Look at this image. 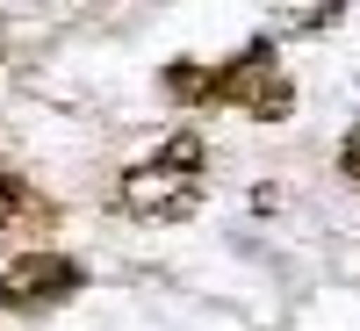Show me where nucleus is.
I'll return each mask as SVG.
<instances>
[{
  "mask_svg": "<svg viewBox=\"0 0 360 331\" xmlns=\"http://www.w3.org/2000/svg\"><path fill=\"white\" fill-rule=\"evenodd\" d=\"M202 195H209V152L195 123H180L144 166L123 173V209L137 223H180L202 209Z\"/></svg>",
  "mask_w": 360,
  "mask_h": 331,
  "instance_id": "obj_1",
  "label": "nucleus"
},
{
  "mask_svg": "<svg viewBox=\"0 0 360 331\" xmlns=\"http://www.w3.org/2000/svg\"><path fill=\"white\" fill-rule=\"evenodd\" d=\"M202 108H245L252 123H288L295 86H288V72H281L274 44H266V37H252L245 51L231 58V65L202 72Z\"/></svg>",
  "mask_w": 360,
  "mask_h": 331,
  "instance_id": "obj_2",
  "label": "nucleus"
},
{
  "mask_svg": "<svg viewBox=\"0 0 360 331\" xmlns=\"http://www.w3.org/2000/svg\"><path fill=\"white\" fill-rule=\"evenodd\" d=\"M79 288H86V266H79L72 252L37 245V252L8 259V274H0V310H8V317H44V310H58V303H72Z\"/></svg>",
  "mask_w": 360,
  "mask_h": 331,
  "instance_id": "obj_3",
  "label": "nucleus"
},
{
  "mask_svg": "<svg viewBox=\"0 0 360 331\" xmlns=\"http://www.w3.org/2000/svg\"><path fill=\"white\" fill-rule=\"evenodd\" d=\"M166 94L202 108V72H195V58H173V65H166Z\"/></svg>",
  "mask_w": 360,
  "mask_h": 331,
  "instance_id": "obj_4",
  "label": "nucleus"
},
{
  "mask_svg": "<svg viewBox=\"0 0 360 331\" xmlns=\"http://www.w3.org/2000/svg\"><path fill=\"white\" fill-rule=\"evenodd\" d=\"M339 180H353V188H360V130L339 144Z\"/></svg>",
  "mask_w": 360,
  "mask_h": 331,
  "instance_id": "obj_5",
  "label": "nucleus"
},
{
  "mask_svg": "<svg viewBox=\"0 0 360 331\" xmlns=\"http://www.w3.org/2000/svg\"><path fill=\"white\" fill-rule=\"evenodd\" d=\"M15 209H22V188H15V180H8V173H0V231H8V223H15Z\"/></svg>",
  "mask_w": 360,
  "mask_h": 331,
  "instance_id": "obj_6",
  "label": "nucleus"
}]
</instances>
